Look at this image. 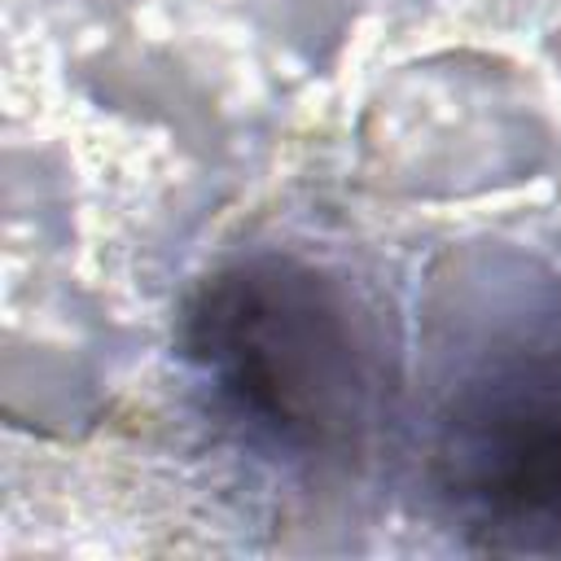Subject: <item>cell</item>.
Returning a JSON list of instances; mask_svg holds the SVG:
<instances>
[{
	"label": "cell",
	"instance_id": "6da1fadb",
	"mask_svg": "<svg viewBox=\"0 0 561 561\" xmlns=\"http://www.w3.org/2000/svg\"><path fill=\"white\" fill-rule=\"evenodd\" d=\"M184 351L241 421L289 451L351 438L368 403V364L342 294L285 259L237 263L202 285Z\"/></svg>",
	"mask_w": 561,
	"mask_h": 561
},
{
	"label": "cell",
	"instance_id": "7a4b0ae2",
	"mask_svg": "<svg viewBox=\"0 0 561 561\" xmlns=\"http://www.w3.org/2000/svg\"><path fill=\"white\" fill-rule=\"evenodd\" d=\"M443 491L491 548L561 552V342H526L456 394Z\"/></svg>",
	"mask_w": 561,
	"mask_h": 561
}]
</instances>
